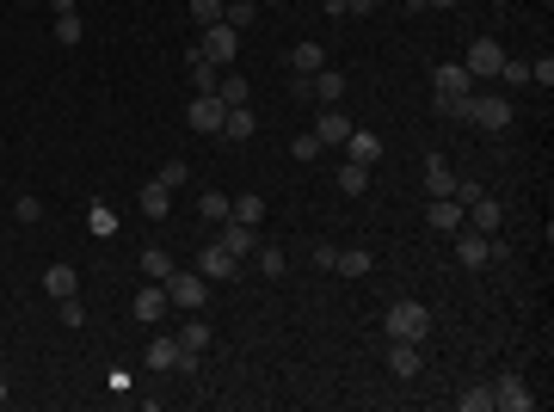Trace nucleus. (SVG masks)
Wrapping results in <instances>:
<instances>
[{
    "instance_id": "obj_31",
    "label": "nucleus",
    "mask_w": 554,
    "mask_h": 412,
    "mask_svg": "<svg viewBox=\"0 0 554 412\" xmlns=\"http://www.w3.org/2000/svg\"><path fill=\"white\" fill-rule=\"evenodd\" d=\"M87 234H93V241H111V234H117V215H111L105 204H93L87 209Z\"/></svg>"
},
{
    "instance_id": "obj_41",
    "label": "nucleus",
    "mask_w": 554,
    "mask_h": 412,
    "mask_svg": "<svg viewBox=\"0 0 554 412\" xmlns=\"http://www.w3.org/2000/svg\"><path fill=\"white\" fill-rule=\"evenodd\" d=\"M499 80H505V87H530V62H512V56H505V69H499Z\"/></svg>"
},
{
    "instance_id": "obj_22",
    "label": "nucleus",
    "mask_w": 554,
    "mask_h": 412,
    "mask_svg": "<svg viewBox=\"0 0 554 412\" xmlns=\"http://www.w3.org/2000/svg\"><path fill=\"white\" fill-rule=\"evenodd\" d=\"M425 191H431V197H450L456 191V172L444 167V154H425Z\"/></svg>"
},
{
    "instance_id": "obj_18",
    "label": "nucleus",
    "mask_w": 554,
    "mask_h": 412,
    "mask_svg": "<svg viewBox=\"0 0 554 412\" xmlns=\"http://www.w3.org/2000/svg\"><path fill=\"white\" fill-rule=\"evenodd\" d=\"M259 130V117H253V105H228V117H222V130L216 136H228V142H246Z\"/></svg>"
},
{
    "instance_id": "obj_30",
    "label": "nucleus",
    "mask_w": 554,
    "mask_h": 412,
    "mask_svg": "<svg viewBox=\"0 0 554 412\" xmlns=\"http://www.w3.org/2000/svg\"><path fill=\"white\" fill-rule=\"evenodd\" d=\"M339 191H346V197H364V191H370V167L346 160V167H339Z\"/></svg>"
},
{
    "instance_id": "obj_35",
    "label": "nucleus",
    "mask_w": 554,
    "mask_h": 412,
    "mask_svg": "<svg viewBox=\"0 0 554 412\" xmlns=\"http://www.w3.org/2000/svg\"><path fill=\"white\" fill-rule=\"evenodd\" d=\"M204 344H209V326H204V320H191V326L179 333V351H191V357H204Z\"/></svg>"
},
{
    "instance_id": "obj_50",
    "label": "nucleus",
    "mask_w": 554,
    "mask_h": 412,
    "mask_svg": "<svg viewBox=\"0 0 554 412\" xmlns=\"http://www.w3.org/2000/svg\"><path fill=\"white\" fill-rule=\"evenodd\" d=\"M272 6H277V0H272Z\"/></svg>"
},
{
    "instance_id": "obj_49",
    "label": "nucleus",
    "mask_w": 554,
    "mask_h": 412,
    "mask_svg": "<svg viewBox=\"0 0 554 412\" xmlns=\"http://www.w3.org/2000/svg\"><path fill=\"white\" fill-rule=\"evenodd\" d=\"M222 6H228V0H222Z\"/></svg>"
},
{
    "instance_id": "obj_14",
    "label": "nucleus",
    "mask_w": 554,
    "mask_h": 412,
    "mask_svg": "<svg viewBox=\"0 0 554 412\" xmlns=\"http://www.w3.org/2000/svg\"><path fill=\"white\" fill-rule=\"evenodd\" d=\"M346 160L376 167V160H382V136H376V130H351V136H346Z\"/></svg>"
},
{
    "instance_id": "obj_7",
    "label": "nucleus",
    "mask_w": 554,
    "mask_h": 412,
    "mask_svg": "<svg viewBox=\"0 0 554 412\" xmlns=\"http://www.w3.org/2000/svg\"><path fill=\"white\" fill-rule=\"evenodd\" d=\"M462 69H468V80H493V74L505 69V50H499L493 37H475L468 56H462Z\"/></svg>"
},
{
    "instance_id": "obj_4",
    "label": "nucleus",
    "mask_w": 554,
    "mask_h": 412,
    "mask_svg": "<svg viewBox=\"0 0 554 412\" xmlns=\"http://www.w3.org/2000/svg\"><path fill=\"white\" fill-rule=\"evenodd\" d=\"M431 93H438V111H444V105L468 99V93H475V80H468L462 62H438V69H431Z\"/></svg>"
},
{
    "instance_id": "obj_3",
    "label": "nucleus",
    "mask_w": 554,
    "mask_h": 412,
    "mask_svg": "<svg viewBox=\"0 0 554 412\" xmlns=\"http://www.w3.org/2000/svg\"><path fill=\"white\" fill-rule=\"evenodd\" d=\"M450 241H456V259H462V265H468V271H481L486 259H499V252H505V246L493 241V234H481V228H468V222H462V228H456Z\"/></svg>"
},
{
    "instance_id": "obj_11",
    "label": "nucleus",
    "mask_w": 554,
    "mask_h": 412,
    "mask_svg": "<svg viewBox=\"0 0 554 412\" xmlns=\"http://www.w3.org/2000/svg\"><path fill=\"white\" fill-rule=\"evenodd\" d=\"M235 265H241V259H235V252H222L216 241L198 246V271H204L209 283H228V277H235Z\"/></svg>"
},
{
    "instance_id": "obj_12",
    "label": "nucleus",
    "mask_w": 554,
    "mask_h": 412,
    "mask_svg": "<svg viewBox=\"0 0 554 412\" xmlns=\"http://www.w3.org/2000/svg\"><path fill=\"white\" fill-rule=\"evenodd\" d=\"M346 136H351L346 111H339V105H327V111H320V124H314V142H320V148H346Z\"/></svg>"
},
{
    "instance_id": "obj_43",
    "label": "nucleus",
    "mask_w": 554,
    "mask_h": 412,
    "mask_svg": "<svg viewBox=\"0 0 554 412\" xmlns=\"http://www.w3.org/2000/svg\"><path fill=\"white\" fill-rule=\"evenodd\" d=\"M13 215H19V222H37V215H43V197H32V191L13 197Z\"/></svg>"
},
{
    "instance_id": "obj_19",
    "label": "nucleus",
    "mask_w": 554,
    "mask_h": 412,
    "mask_svg": "<svg viewBox=\"0 0 554 412\" xmlns=\"http://www.w3.org/2000/svg\"><path fill=\"white\" fill-rule=\"evenodd\" d=\"M309 99H320V105L346 99V74H339V69H320V74H309Z\"/></svg>"
},
{
    "instance_id": "obj_6",
    "label": "nucleus",
    "mask_w": 554,
    "mask_h": 412,
    "mask_svg": "<svg viewBox=\"0 0 554 412\" xmlns=\"http://www.w3.org/2000/svg\"><path fill=\"white\" fill-rule=\"evenodd\" d=\"M468 124H481L486 136H505V130L518 124V111H512V99H481V93H475V111H468Z\"/></svg>"
},
{
    "instance_id": "obj_27",
    "label": "nucleus",
    "mask_w": 554,
    "mask_h": 412,
    "mask_svg": "<svg viewBox=\"0 0 554 412\" xmlns=\"http://www.w3.org/2000/svg\"><path fill=\"white\" fill-rule=\"evenodd\" d=\"M216 99H222V105H246L253 93H246V80H241L235 69H222V80H216Z\"/></svg>"
},
{
    "instance_id": "obj_9",
    "label": "nucleus",
    "mask_w": 554,
    "mask_h": 412,
    "mask_svg": "<svg viewBox=\"0 0 554 412\" xmlns=\"http://www.w3.org/2000/svg\"><path fill=\"white\" fill-rule=\"evenodd\" d=\"M493 407H499V412H530V407H536V394H530V381H523V376L505 370V376L493 381Z\"/></svg>"
},
{
    "instance_id": "obj_47",
    "label": "nucleus",
    "mask_w": 554,
    "mask_h": 412,
    "mask_svg": "<svg viewBox=\"0 0 554 412\" xmlns=\"http://www.w3.org/2000/svg\"><path fill=\"white\" fill-rule=\"evenodd\" d=\"M407 6H419V13H425V6H456V0H407Z\"/></svg>"
},
{
    "instance_id": "obj_39",
    "label": "nucleus",
    "mask_w": 554,
    "mask_h": 412,
    "mask_svg": "<svg viewBox=\"0 0 554 412\" xmlns=\"http://www.w3.org/2000/svg\"><path fill=\"white\" fill-rule=\"evenodd\" d=\"M62 326H69V333H80V326H87V308H80V296H62Z\"/></svg>"
},
{
    "instance_id": "obj_37",
    "label": "nucleus",
    "mask_w": 554,
    "mask_h": 412,
    "mask_svg": "<svg viewBox=\"0 0 554 412\" xmlns=\"http://www.w3.org/2000/svg\"><path fill=\"white\" fill-rule=\"evenodd\" d=\"M228 204H235V197H222V191H204V197H198V209H204L209 222H228Z\"/></svg>"
},
{
    "instance_id": "obj_44",
    "label": "nucleus",
    "mask_w": 554,
    "mask_h": 412,
    "mask_svg": "<svg viewBox=\"0 0 554 412\" xmlns=\"http://www.w3.org/2000/svg\"><path fill=\"white\" fill-rule=\"evenodd\" d=\"M290 148H296V160H314V154H320V142H314V130H309V136H296Z\"/></svg>"
},
{
    "instance_id": "obj_24",
    "label": "nucleus",
    "mask_w": 554,
    "mask_h": 412,
    "mask_svg": "<svg viewBox=\"0 0 554 412\" xmlns=\"http://www.w3.org/2000/svg\"><path fill=\"white\" fill-rule=\"evenodd\" d=\"M327 69V50H320V43H296V50H290V74H320Z\"/></svg>"
},
{
    "instance_id": "obj_36",
    "label": "nucleus",
    "mask_w": 554,
    "mask_h": 412,
    "mask_svg": "<svg viewBox=\"0 0 554 412\" xmlns=\"http://www.w3.org/2000/svg\"><path fill=\"white\" fill-rule=\"evenodd\" d=\"M259 271H265V277H283V271H290L283 246H259Z\"/></svg>"
},
{
    "instance_id": "obj_48",
    "label": "nucleus",
    "mask_w": 554,
    "mask_h": 412,
    "mask_svg": "<svg viewBox=\"0 0 554 412\" xmlns=\"http://www.w3.org/2000/svg\"><path fill=\"white\" fill-rule=\"evenodd\" d=\"M6 400H13V388H6V376H0V407H6Z\"/></svg>"
},
{
    "instance_id": "obj_23",
    "label": "nucleus",
    "mask_w": 554,
    "mask_h": 412,
    "mask_svg": "<svg viewBox=\"0 0 554 412\" xmlns=\"http://www.w3.org/2000/svg\"><path fill=\"white\" fill-rule=\"evenodd\" d=\"M179 265H173V252L167 246H142V277H154V283H167Z\"/></svg>"
},
{
    "instance_id": "obj_2",
    "label": "nucleus",
    "mask_w": 554,
    "mask_h": 412,
    "mask_svg": "<svg viewBox=\"0 0 554 412\" xmlns=\"http://www.w3.org/2000/svg\"><path fill=\"white\" fill-rule=\"evenodd\" d=\"M235 50H241V32H235V25H222V19L198 32V56L216 62V69H228V62H235Z\"/></svg>"
},
{
    "instance_id": "obj_8",
    "label": "nucleus",
    "mask_w": 554,
    "mask_h": 412,
    "mask_svg": "<svg viewBox=\"0 0 554 412\" xmlns=\"http://www.w3.org/2000/svg\"><path fill=\"white\" fill-rule=\"evenodd\" d=\"M222 117H228V105L216 99V93H198V99L185 105V124H191L198 136H216V130H222Z\"/></svg>"
},
{
    "instance_id": "obj_15",
    "label": "nucleus",
    "mask_w": 554,
    "mask_h": 412,
    "mask_svg": "<svg viewBox=\"0 0 554 412\" xmlns=\"http://www.w3.org/2000/svg\"><path fill=\"white\" fill-rule=\"evenodd\" d=\"M419 363H425V357H419V344H407V339H388V370H394L401 381H413V376H419Z\"/></svg>"
},
{
    "instance_id": "obj_29",
    "label": "nucleus",
    "mask_w": 554,
    "mask_h": 412,
    "mask_svg": "<svg viewBox=\"0 0 554 412\" xmlns=\"http://www.w3.org/2000/svg\"><path fill=\"white\" fill-rule=\"evenodd\" d=\"M456 407H462V412H493V381H475V388H462V394H456Z\"/></svg>"
},
{
    "instance_id": "obj_40",
    "label": "nucleus",
    "mask_w": 554,
    "mask_h": 412,
    "mask_svg": "<svg viewBox=\"0 0 554 412\" xmlns=\"http://www.w3.org/2000/svg\"><path fill=\"white\" fill-rule=\"evenodd\" d=\"M191 19H198V32L216 25V19H222V0H191Z\"/></svg>"
},
{
    "instance_id": "obj_28",
    "label": "nucleus",
    "mask_w": 554,
    "mask_h": 412,
    "mask_svg": "<svg viewBox=\"0 0 554 412\" xmlns=\"http://www.w3.org/2000/svg\"><path fill=\"white\" fill-rule=\"evenodd\" d=\"M228 215H235V222H246V228H259V222H265V197H253V191H246V197H235V204H228Z\"/></svg>"
},
{
    "instance_id": "obj_21",
    "label": "nucleus",
    "mask_w": 554,
    "mask_h": 412,
    "mask_svg": "<svg viewBox=\"0 0 554 412\" xmlns=\"http://www.w3.org/2000/svg\"><path fill=\"white\" fill-rule=\"evenodd\" d=\"M142 215H148V222H161V215H167V209H173V191H167V185H161V179H148V185H142Z\"/></svg>"
},
{
    "instance_id": "obj_20",
    "label": "nucleus",
    "mask_w": 554,
    "mask_h": 412,
    "mask_svg": "<svg viewBox=\"0 0 554 412\" xmlns=\"http://www.w3.org/2000/svg\"><path fill=\"white\" fill-rule=\"evenodd\" d=\"M333 271L339 277H370L376 271V252H370V246H346V252L333 259Z\"/></svg>"
},
{
    "instance_id": "obj_26",
    "label": "nucleus",
    "mask_w": 554,
    "mask_h": 412,
    "mask_svg": "<svg viewBox=\"0 0 554 412\" xmlns=\"http://www.w3.org/2000/svg\"><path fill=\"white\" fill-rule=\"evenodd\" d=\"M185 69H191V80H198V93H216V80H222V69H216V62H204L198 50H185Z\"/></svg>"
},
{
    "instance_id": "obj_42",
    "label": "nucleus",
    "mask_w": 554,
    "mask_h": 412,
    "mask_svg": "<svg viewBox=\"0 0 554 412\" xmlns=\"http://www.w3.org/2000/svg\"><path fill=\"white\" fill-rule=\"evenodd\" d=\"M530 80L549 93V87H554V56H536V62H530Z\"/></svg>"
},
{
    "instance_id": "obj_17",
    "label": "nucleus",
    "mask_w": 554,
    "mask_h": 412,
    "mask_svg": "<svg viewBox=\"0 0 554 412\" xmlns=\"http://www.w3.org/2000/svg\"><path fill=\"white\" fill-rule=\"evenodd\" d=\"M216 246H222V252H235V259H246V252H253V228H246V222H235V215H228V222H222V234H216Z\"/></svg>"
},
{
    "instance_id": "obj_34",
    "label": "nucleus",
    "mask_w": 554,
    "mask_h": 412,
    "mask_svg": "<svg viewBox=\"0 0 554 412\" xmlns=\"http://www.w3.org/2000/svg\"><path fill=\"white\" fill-rule=\"evenodd\" d=\"M80 37H87V25H80V13H62V19H56V43H62V50H74Z\"/></svg>"
},
{
    "instance_id": "obj_16",
    "label": "nucleus",
    "mask_w": 554,
    "mask_h": 412,
    "mask_svg": "<svg viewBox=\"0 0 554 412\" xmlns=\"http://www.w3.org/2000/svg\"><path fill=\"white\" fill-rule=\"evenodd\" d=\"M462 215H468V228H481V234H499V222H505L499 197H475V204L462 209Z\"/></svg>"
},
{
    "instance_id": "obj_33",
    "label": "nucleus",
    "mask_w": 554,
    "mask_h": 412,
    "mask_svg": "<svg viewBox=\"0 0 554 412\" xmlns=\"http://www.w3.org/2000/svg\"><path fill=\"white\" fill-rule=\"evenodd\" d=\"M253 13H259V0H228V6H222V25L246 32V25H253Z\"/></svg>"
},
{
    "instance_id": "obj_5",
    "label": "nucleus",
    "mask_w": 554,
    "mask_h": 412,
    "mask_svg": "<svg viewBox=\"0 0 554 412\" xmlns=\"http://www.w3.org/2000/svg\"><path fill=\"white\" fill-rule=\"evenodd\" d=\"M167 302L198 314V308L209 302V277H204V271H173V277H167Z\"/></svg>"
},
{
    "instance_id": "obj_1",
    "label": "nucleus",
    "mask_w": 554,
    "mask_h": 412,
    "mask_svg": "<svg viewBox=\"0 0 554 412\" xmlns=\"http://www.w3.org/2000/svg\"><path fill=\"white\" fill-rule=\"evenodd\" d=\"M382 333H388V339H407V344H425L431 339V308H425V302H388Z\"/></svg>"
},
{
    "instance_id": "obj_13",
    "label": "nucleus",
    "mask_w": 554,
    "mask_h": 412,
    "mask_svg": "<svg viewBox=\"0 0 554 412\" xmlns=\"http://www.w3.org/2000/svg\"><path fill=\"white\" fill-rule=\"evenodd\" d=\"M425 222H431L438 234H456L468 215H462V204H456V197H431V204H425Z\"/></svg>"
},
{
    "instance_id": "obj_45",
    "label": "nucleus",
    "mask_w": 554,
    "mask_h": 412,
    "mask_svg": "<svg viewBox=\"0 0 554 412\" xmlns=\"http://www.w3.org/2000/svg\"><path fill=\"white\" fill-rule=\"evenodd\" d=\"M382 0H346V13H357V19H364V13H376Z\"/></svg>"
},
{
    "instance_id": "obj_46",
    "label": "nucleus",
    "mask_w": 554,
    "mask_h": 412,
    "mask_svg": "<svg viewBox=\"0 0 554 412\" xmlns=\"http://www.w3.org/2000/svg\"><path fill=\"white\" fill-rule=\"evenodd\" d=\"M50 13H56V19H62V13H74V0H50Z\"/></svg>"
},
{
    "instance_id": "obj_32",
    "label": "nucleus",
    "mask_w": 554,
    "mask_h": 412,
    "mask_svg": "<svg viewBox=\"0 0 554 412\" xmlns=\"http://www.w3.org/2000/svg\"><path fill=\"white\" fill-rule=\"evenodd\" d=\"M148 370H179V339H154L148 344Z\"/></svg>"
},
{
    "instance_id": "obj_38",
    "label": "nucleus",
    "mask_w": 554,
    "mask_h": 412,
    "mask_svg": "<svg viewBox=\"0 0 554 412\" xmlns=\"http://www.w3.org/2000/svg\"><path fill=\"white\" fill-rule=\"evenodd\" d=\"M161 185H167V191H185V185H191V167H185V160H167V167H161Z\"/></svg>"
},
{
    "instance_id": "obj_25",
    "label": "nucleus",
    "mask_w": 554,
    "mask_h": 412,
    "mask_svg": "<svg viewBox=\"0 0 554 412\" xmlns=\"http://www.w3.org/2000/svg\"><path fill=\"white\" fill-rule=\"evenodd\" d=\"M43 289L62 302V296H74V289H80V271H74V265H50V271H43Z\"/></svg>"
},
{
    "instance_id": "obj_10",
    "label": "nucleus",
    "mask_w": 554,
    "mask_h": 412,
    "mask_svg": "<svg viewBox=\"0 0 554 412\" xmlns=\"http://www.w3.org/2000/svg\"><path fill=\"white\" fill-rule=\"evenodd\" d=\"M173 308V302H167V283H154V277H148V283H142V296L136 302H130V314H136L142 326H154V320H161V314Z\"/></svg>"
}]
</instances>
